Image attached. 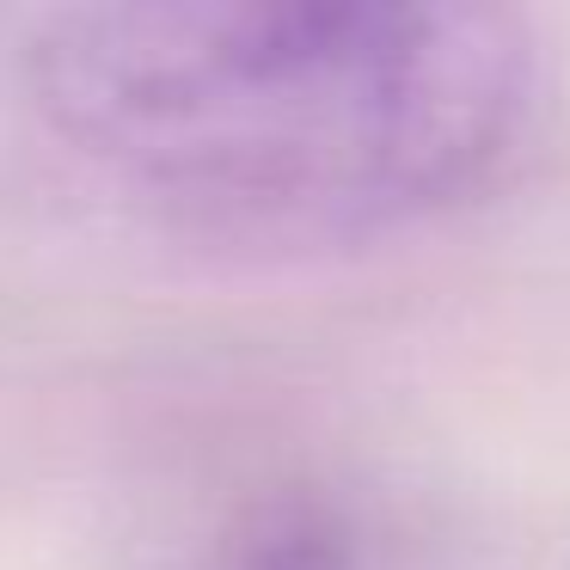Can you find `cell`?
Instances as JSON below:
<instances>
[{
    "label": "cell",
    "instance_id": "6da1fadb",
    "mask_svg": "<svg viewBox=\"0 0 570 570\" xmlns=\"http://www.w3.org/2000/svg\"><path fill=\"white\" fill-rule=\"evenodd\" d=\"M43 136L141 227L222 258H313L466 203L533 111L503 7L111 0L26 43Z\"/></svg>",
    "mask_w": 570,
    "mask_h": 570
}]
</instances>
